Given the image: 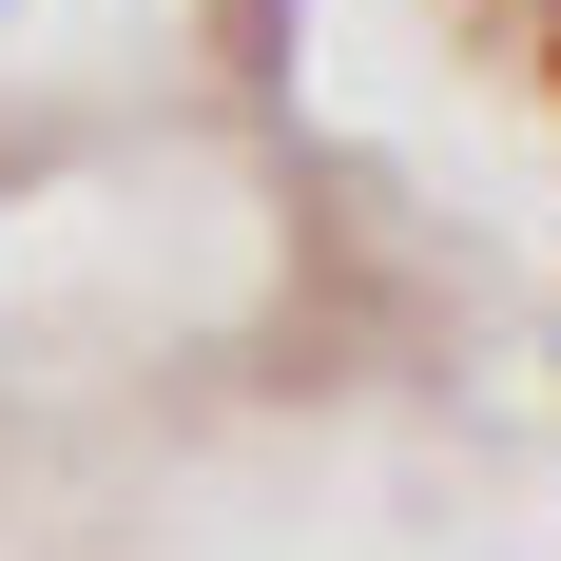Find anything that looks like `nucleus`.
Listing matches in <instances>:
<instances>
[{
    "label": "nucleus",
    "mask_w": 561,
    "mask_h": 561,
    "mask_svg": "<svg viewBox=\"0 0 561 561\" xmlns=\"http://www.w3.org/2000/svg\"><path fill=\"white\" fill-rule=\"evenodd\" d=\"M0 561H561V0H0Z\"/></svg>",
    "instance_id": "obj_1"
}]
</instances>
